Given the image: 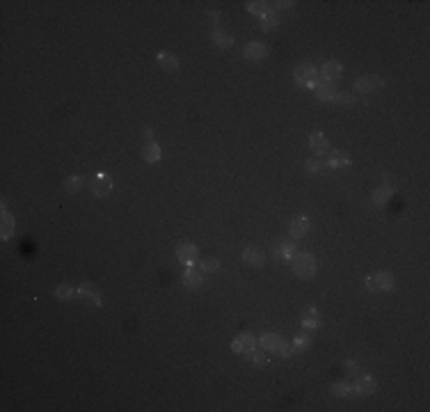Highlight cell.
Instances as JSON below:
<instances>
[{"label": "cell", "mask_w": 430, "mask_h": 412, "mask_svg": "<svg viewBox=\"0 0 430 412\" xmlns=\"http://www.w3.org/2000/svg\"><path fill=\"white\" fill-rule=\"evenodd\" d=\"M291 266H293V273L302 279H311L316 275V259L309 252H295L291 259Z\"/></svg>", "instance_id": "obj_1"}, {"label": "cell", "mask_w": 430, "mask_h": 412, "mask_svg": "<svg viewBox=\"0 0 430 412\" xmlns=\"http://www.w3.org/2000/svg\"><path fill=\"white\" fill-rule=\"evenodd\" d=\"M316 69H314V64L311 62H302V64H297V69H295V83L300 85V87H307V89H311L314 87V83H316Z\"/></svg>", "instance_id": "obj_2"}, {"label": "cell", "mask_w": 430, "mask_h": 412, "mask_svg": "<svg viewBox=\"0 0 430 412\" xmlns=\"http://www.w3.org/2000/svg\"><path fill=\"white\" fill-rule=\"evenodd\" d=\"M366 288L368 291H391L394 288V277L391 273H375L366 277Z\"/></svg>", "instance_id": "obj_3"}, {"label": "cell", "mask_w": 430, "mask_h": 412, "mask_svg": "<svg viewBox=\"0 0 430 412\" xmlns=\"http://www.w3.org/2000/svg\"><path fill=\"white\" fill-rule=\"evenodd\" d=\"M382 85H385L382 76H364V78H359L355 83V89L359 94H371V92H375V89H380Z\"/></svg>", "instance_id": "obj_4"}, {"label": "cell", "mask_w": 430, "mask_h": 412, "mask_svg": "<svg viewBox=\"0 0 430 412\" xmlns=\"http://www.w3.org/2000/svg\"><path fill=\"white\" fill-rule=\"evenodd\" d=\"M197 254H199L197 245H192V243H179V248H176V259H179L181 263H188V266H192V263L197 261Z\"/></svg>", "instance_id": "obj_5"}, {"label": "cell", "mask_w": 430, "mask_h": 412, "mask_svg": "<svg viewBox=\"0 0 430 412\" xmlns=\"http://www.w3.org/2000/svg\"><path fill=\"white\" fill-rule=\"evenodd\" d=\"M75 291H78L80 300L87 302V305H94V307L101 305V293H98L96 288L92 286V284H80V286L75 288Z\"/></svg>", "instance_id": "obj_6"}, {"label": "cell", "mask_w": 430, "mask_h": 412, "mask_svg": "<svg viewBox=\"0 0 430 412\" xmlns=\"http://www.w3.org/2000/svg\"><path fill=\"white\" fill-rule=\"evenodd\" d=\"M254 346H257V342H254L252 334H240L238 339L231 342V350L238 353V355H249L254 350Z\"/></svg>", "instance_id": "obj_7"}, {"label": "cell", "mask_w": 430, "mask_h": 412, "mask_svg": "<svg viewBox=\"0 0 430 412\" xmlns=\"http://www.w3.org/2000/svg\"><path fill=\"white\" fill-rule=\"evenodd\" d=\"M112 190V179L108 177V174H96V177H94V181H92V192L96 197H106L108 192Z\"/></svg>", "instance_id": "obj_8"}, {"label": "cell", "mask_w": 430, "mask_h": 412, "mask_svg": "<svg viewBox=\"0 0 430 412\" xmlns=\"http://www.w3.org/2000/svg\"><path fill=\"white\" fill-rule=\"evenodd\" d=\"M183 284H186L188 288H199L201 284H204V275H201V268L197 271L195 266H188L186 273H183Z\"/></svg>", "instance_id": "obj_9"}, {"label": "cell", "mask_w": 430, "mask_h": 412, "mask_svg": "<svg viewBox=\"0 0 430 412\" xmlns=\"http://www.w3.org/2000/svg\"><path fill=\"white\" fill-rule=\"evenodd\" d=\"M309 217H295V220L291 222V227H288V234L293 236V238H305L307 234H309Z\"/></svg>", "instance_id": "obj_10"}, {"label": "cell", "mask_w": 430, "mask_h": 412, "mask_svg": "<svg viewBox=\"0 0 430 412\" xmlns=\"http://www.w3.org/2000/svg\"><path fill=\"white\" fill-rule=\"evenodd\" d=\"M243 55L247 60H263L268 55V46H263L261 41H249L243 49Z\"/></svg>", "instance_id": "obj_11"}, {"label": "cell", "mask_w": 430, "mask_h": 412, "mask_svg": "<svg viewBox=\"0 0 430 412\" xmlns=\"http://www.w3.org/2000/svg\"><path fill=\"white\" fill-rule=\"evenodd\" d=\"M311 89H314V92H316V96H318V99H323V101H332V99H334V94H337V92L332 89V85L327 83V80H316V83H314V87H311Z\"/></svg>", "instance_id": "obj_12"}, {"label": "cell", "mask_w": 430, "mask_h": 412, "mask_svg": "<svg viewBox=\"0 0 430 412\" xmlns=\"http://www.w3.org/2000/svg\"><path fill=\"white\" fill-rule=\"evenodd\" d=\"M243 261L249 263V266H263V263H266V254L259 248H247L243 252Z\"/></svg>", "instance_id": "obj_13"}, {"label": "cell", "mask_w": 430, "mask_h": 412, "mask_svg": "<svg viewBox=\"0 0 430 412\" xmlns=\"http://www.w3.org/2000/svg\"><path fill=\"white\" fill-rule=\"evenodd\" d=\"M327 167L346 169V167H350V158H348L343 151H332V154H330V160H327Z\"/></svg>", "instance_id": "obj_14"}, {"label": "cell", "mask_w": 430, "mask_h": 412, "mask_svg": "<svg viewBox=\"0 0 430 412\" xmlns=\"http://www.w3.org/2000/svg\"><path fill=\"white\" fill-rule=\"evenodd\" d=\"M158 64L163 67L165 71H176L179 69V58L174 53H167V51H163V53H158Z\"/></svg>", "instance_id": "obj_15"}, {"label": "cell", "mask_w": 430, "mask_h": 412, "mask_svg": "<svg viewBox=\"0 0 430 412\" xmlns=\"http://www.w3.org/2000/svg\"><path fill=\"white\" fill-rule=\"evenodd\" d=\"M341 71H343V67L339 62H334V60H330V62H325L323 64V69H320V74H323V80H334V78H339L341 76Z\"/></svg>", "instance_id": "obj_16"}, {"label": "cell", "mask_w": 430, "mask_h": 412, "mask_svg": "<svg viewBox=\"0 0 430 412\" xmlns=\"http://www.w3.org/2000/svg\"><path fill=\"white\" fill-rule=\"evenodd\" d=\"M375 387H377L375 378L364 376V378H359V380H357V385H355V394H373V392H375Z\"/></svg>", "instance_id": "obj_17"}, {"label": "cell", "mask_w": 430, "mask_h": 412, "mask_svg": "<svg viewBox=\"0 0 430 412\" xmlns=\"http://www.w3.org/2000/svg\"><path fill=\"white\" fill-rule=\"evenodd\" d=\"M142 158L146 163H158L160 158H163V151H160V144H156V142H149V144L142 149Z\"/></svg>", "instance_id": "obj_18"}, {"label": "cell", "mask_w": 430, "mask_h": 412, "mask_svg": "<svg viewBox=\"0 0 430 412\" xmlns=\"http://www.w3.org/2000/svg\"><path fill=\"white\" fill-rule=\"evenodd\" d=\"M391 195H394V188H391L389 183H382V186H377V190L373 192V202H375L377 206H382V204L389 202Z\"/></svg>", "instance_id": "obj_19"}, {"label": "cell", "mask_w": 430, "mask_h": 412, "mask_svg": "<svg viewBox=\"0 0 430 412\" xmlns=\"http://www.w3.org/2000/svg\"><path fill=\"white\" fill-rule=\"evenodd\" d=\"M309 147H311V151H316V154H325V151H330L327 137L320 135V133H314L309 137Z\"/></svg>", "instance_id": "obj_20"}, {"label": "cell", "mask_w": 430, "mask_h": 412, "mask_svg": "<svg viewBox=\"0 0 430 412\" xmlns=\"http://www.w3.org/2000/svg\"><path fill=\"white\" fill-rule=\"evenodd\" d=\"M284 344L282 342V337L280 334H275V332H268V334H263L261 337V346H263V350H270V353H275V350H280V346Z\"/></svg>", "instance_id": "obj_21"}, {"label": "cell", "mask_w": 430, "mask_h": 412, "mask_svg": "<svg viewBox=\"0 0 430 412\" xmlns=\"http://www.w3.org/2000/svg\"><path fill=\"white\" fill-rule=\"evenodd\" d=\"M302 325H305V330H316V328H320L318 311H316L314 307H309V309L305 311V316H302Z\"/></svg>", "instance_id": "obj_22"}, {"label": "cell", "mask_w": 430, "mask_h": 412, "mask_svg": "<svg viewBox=\"0 0 430 412\" xmlns=\"http://www.w3.org/2000/svg\"><path fill=\"white\" fill-rule=\"evenodd\" d=\"M293 254H295V245H293V243H280V245H277V252H275L277 259H282V261H291Z\"/></svg>", "instance_id": "obj_23"}, {"label": "cell", "mask_w": 430, "mask_h": 412, "mask_svg": "<svg viewBox=\"0 0 430 412\" xmlns=\"http://www.w3.org/2000/svg\"><path fill=\"white\" fill-rule=\"evenodd\" d=\"M325 167H327V163H325L323 158H307V163H305V169L307 172H311V174H320V172H325Z\"/></svg>", "instance_id": "obj_24"}, {"label": "cell", "mask_w": 430, "mask_h": 412, "mask_svg": "<svg viewBox=\"0 0 430 412\" xmlns=\"http://www.w3.org/2000/svg\"><path fill=\"white\" fill-rule=\"evenodd\" d=\"M211 39H213L215 46H222V49H229V46H234V37H229L226 32H222V30H215L213 35H211Z\"/></svg>", "instance_id": "obj_25"}, {"label": "cell", "mask_w": 430, "mask_h": 412, "mask_svg": "<svg viewBox=\"0 0 430 412\" xmlns=\"http://www.w3.org/2000/svg\"><path fill=\"white\" fill-rule=\"evenodd\" d=\"M330 392H332L334 396H350V394H355V387H352L350 382H334Z\"/></svg>", "instance_id": "obj_26"}, {"label": "cell", "mask_w": 430, "mask_h": 412, "mask_svg": "<svg viewBox=\"0 0 430 412\" xmlns=\"http://www.w3.org/2000/svg\"><path fill=\"white\" fill-rule=\"evenodd\" d=\"M277 26H280V21H277V16H275V12H272V9L261 16V30L270 32V30H275Z\"/></svg>", "instance_id": "obj_27"}, {"label": "cell", "mask_w": 430, "mask_h": 412, "mask_svg": "<svg viewBox=\"0 0 430 412\" xmlns=\"http://www.w3.org/2000/svg\"><path fill=\"white\" fill-rule=\"evenodd\" d=\"M270 5L268 3H263V0H254V3H247V12H252V14H259V16H263V14H268L270 12Z\"/></svg>", "instance_id": "obj_28"}, {"label": "cell", "mask_w": 430, "mask_h": 412, "mask_svg": "<svg viewBox=\"0 0 430 412\" xmlns=\"http://www.w3.org/2000/svg\"><path fill=\"white\" fill-rule=\"evenodd\" d=\"M83 186H85V177H69L67 181H64V188H67L69 192H78Z\"/></svg>", "instance_id": "obj_29"}, {"label": "cell", "mask_w": 430, "mask_h": 412, "mask_svg": "<svg viewBox=\"0 0 430 412\" xmlns=\"http://www.w3.org/2000/svg\"><path fill=\"white\" fill-rule=\"evenodd\" d=\"M55 298H58V300H71V298H73V286H69V284H60V286L55 288Z\"/></svg>", "instance_id": "obj_30"}, {"label": "cell", "mask_w": 430, "mask_h": 412, "mask_svg": "<svg viewBox=\"0 0 430 412\" xmlns=\"http://www.w3.org/2000/svg\"><path fill=\"white\" fill-rule=\"evenodd\" d=\"M12 227H14V220L7 211H3V238H9L12 236Z\"/></svg>", "instance_id": "obj_31"}, {"label": "cell", "mask_w": 430, "mask_h": 412, "mask_svg": "<svg viewBox=\"0 0 430 412\" xmlns=\"http://www.w3.org/2000/svg\"><path fill=\"white\" fill-rule=\"evenodd\" d=\"M332 101L341 103V106H352V103H355V96H352V94H348V92H337Z\"/></svg>", "instance_id": "obj_32"}, {"label": "cell", "mask_w": 430, "mask_h": 412, "mask_svg": "<svg viewBox=\"0 0 430 412\" xmlns=\"http://www.w3.org/2000/svg\"><path fill=\"white\" fill-rule=\"evenodd\" d=\"M199 268H201V271H206V273H215L217 268H220V261L213 259V257H209V259H204V261L199 263Z\"/></svg>", "instance_id": "obj_33"}, {"label": "cell", "mask_w": 430, "mask_h": 412, "mask_svg": "<svg viewBox=\"0 0 430 412\" xmlns=\"http://www.w3.org/2000/svg\"><path fill=\"white\" fill-rule=\"evenodd\" d=\"M309 337H307V334H297L295 337V342H293V350H307L309 348Z\"/></svg>", "instance_id": "obj_34"}, {"label": "cell", "mask_w": 430, "mask_h": 412, "mask_svg": "<svg viewBox=\"0 0 430 412\" xmlns=\"http://www.w3.org/2000/svg\"><path fill=\"white\" fill-rule=\"evenodd\" d=\"M247 357L252 359L254 364H259V367H263V364L268 362V357H266V355H263V353H259V350H252V353H249Z\"/></svg>", "instance_id": "obj_35"}, {"label": "cell", "mask_w": 430, "mask_h": 412, "mask_svg": "<svg viewBox=\"0 0 430 412\" xmlns=\"http://www.w3.org/2000/svg\"><path fill=\"white\" fill-rule=\"evenodd\" d=\"M280 353L284 355V357H288V355H293V346H288V344H282V346H280Z\"/></svg>", "instance_id": "obj_36"}, {"label": "cell", "mask_w": 430, "mask_h": 412, "mask_svg": "<svg viewBox=\"0 0 430 412\" xmlns=\"http://www.w3.org/2000/svg\"><path fill=\"white\" fill-rule=\"evenodd\" d=\"M272 5H275V7H282V9H286V7H293V5H295V3H293V0H288V3H286V0H280V3H272Z\"/></svg>", "instance_id": "obj_37"}, {"label": "cell", "mask_w": 430, "mask_h": 412, "mask_svg": "<svg viewBox=\"0 0 430 412\" xmlns=\"http://www.w3.org/2000/svg\"><path fill=\"white\" fill-rule=\"evenodd\" d=\"M346 367L350 369V371H348V373H355V371H357V364L352 362V359H348V362H346Z\"/></svg>", "instance_id": "obj_38"}, {"label": "cell", "mask_w": 430, "mask_h": 412, "mask_svg": "<svg viewBox=\"0 0 430 412\" xmlns=\"http://www.w3.org/2000/svg\"><path fill=\"white\" fill-rule=\"evenodd\" d=\"M144 135L151 140V137H154V129H149V126H146V129H144Z\"/></svg>", "instance_id": "obj_39"}, {"label": "cell", "mask_w": 430, "mask_h": 412, "mask_svg": "<svg viewBox=\"0 0 430 412\" xmlns=\"http://www.w3.org/2000/svg\"><path fill=\"white\" fill-rule=\"evenodd\" d=\"M209 16H211V18H213V21H215V23H217V21H220V14H217V12H209Z\"/></svg>", "instance_id": "obj_40"}]
</instances>
